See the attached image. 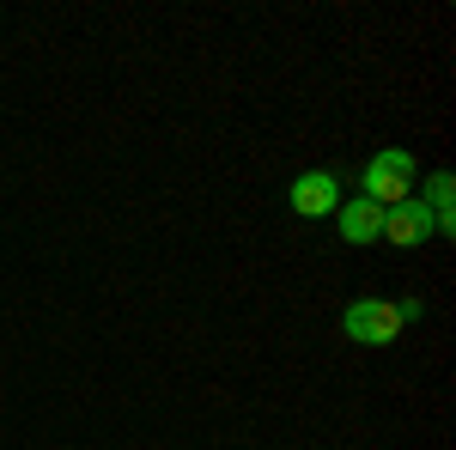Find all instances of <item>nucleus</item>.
Listing matches in <instances>:
<instances>
[{"instance_id": "nucleus-1", "label": "nucleus", "mask_w": 456, "mask_h": 450, "mask_svg": "<svg viewBox=\"0 0 456 450\" xmlns=\"http://www.w3.org/2000/svg\"><path fill=\"white\" fill-rule=\"evenodd\" d=\"M414 316H420V299H359L341 311V335L359 347H395Z\"/></svg>"}, {"instance_id": "nucleus-2", "label": "nucleus", "mask_w": 456, "mask_h": 450, "mask_svg": "<svg viewBox=\"0 0 456 450\" xmlns=\"http://www.w3.org/2000/svg\"><path fill=\"white\" fill-rule=\"evenodd\" d=\"M359 189H365V201L371 208H402L408 195H414V152L408 146H384V152H371L365 159V171H359Z\"/></svg>"}, {"instance_id": "nucleus-3", "label": "nucleus", "mask_w": 456, "mask_h": 450, "mask_svg": "<svg viewBox=\"0 0 456 450\" xmlns=\"http://www.w3.org/2000/svg\"><path fill=\"white\" fill-rule=\"evenodd\" d=\"M286 208L298 213V219H322V213H335V208H341V176H335V171H305V176H292Z\"/></svg>"}, {"instance_id": "nucleus-4", "label": "nucleus", "mask_w": 456, "mask_h": 450, "mask_svg": "<svg viewBox=\"0 0 456 450\" xmlns=\"http://www.w3.org/2000/svg\"><path fill=\"white\" fill-rule=\"evenodd\" d=\"M335 232H341V243H378L384 238V208H371L365 195H341Z\"/></svg>"}, {"instance_id": "nucleus-5", "label": "nucleus", "mask_w": 456, "mask_h": 450, "mask_svg": "<svg viewBox=\"0 0 456 450\" xmlns=\"http://www.w3.org/2000/svg\"><path fill=\"white\" fill-rule=\"evenodd\" d=\"M432 238V213H426L420 195H408L402 208L384 213V243H395V250H414V243Z\"/></svg>"}, {"instance_id": "nucleus-6", "label": "nucleus", "mask_w": 456, "mask_h": 450, "mask_svg": "<svg viewBox=\"0 0 456 450\" xmlns=\"http://www.w3.org/2000/svg\"><path fill=\"white\" fill-rule=\"evenodd\" d=\"M426 213H432V232H451L456 225V183H451V171H432V183H426Z\"/></svg>"}]
</instances>
